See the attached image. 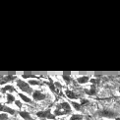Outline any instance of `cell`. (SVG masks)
<instances>
[{
	"instance_id": "30bf717a",
	"label": "cell",
	"mask_w": 120,
	"mask_h": 120,
	"mask_svg": "<svg viewBox=\"0 0 120 120\" xmlns=\"http://www.w3.org/2000/svg\"><path fill=\"white\" fill-rule=\"evenodd\" d=\"M1 92L2 93H7V94H11L13 92H16V90H15V88L13 86H11V85H6L5 87H2Z\"/></svg>"
},
{
	"instance_id": "8992f818",
	"label": "cell",
	"mask_w": 120,
	"mask_h": 120,
	"mask_svg": "<svg viewBox=\"0 0 120 120\" xmlns=\"http://www.w3.org/2000/svg\"><path fill=\"white\" fill-rule=\"evenodd\" d=\"M15 79H17V76H14V75H8V76H5L1 78V81H0V85L3 86L4 84H6L7 82H11L14 81Z\"/></svg>"
},
{
	"instance_id": "2e32d148",
	"label": "cell",
	"mask_w": 120,
	"mask_h": 120,
	"mask_svg": "<svg viewBox=\"0 0 120 120\" xmlns=\"http://www.w3.org/2000/svg\"><path fill=\"white\" fill-rule=\"evenodd\" d=\"M71 105L74 107L75 110H81V108H82V104L81 103H79V102H76V101H71Z\"/></svg>"
},
{
	"instance_id": "44dd1931",
	"label": "cell",
	"mask_w": 120,
	"mask_h": 120,
	"mask_svg": "<svg viewBox=\"0 0 120 120\" xmlns=\"http://www.w3.org/2000/svg\"><path fill=\"white\" fill-rule=\"evenodd\" d=\"M8 119V114L5 112H1L0 114V120H7Z\"/></svg>"
},
{
	"instance_id": "5b68a950",
	"label": "cell",
	"mask_w": 120,
	"mask_h": 120,
	"mask_svg": "<svg viewBox=\"0 0 120 120\" xmlns=\"http://www.w3.org/2000/svg\"><path fill=\"white\" fill-rule=\"evenodd\" d=\"M32 96H33L34 101H43V99L46 98V94H44L43 93L39 92V91H34Z\"/></svg>"
},
{
	"instance_id": "ac0fdd59",
	"label": "cell",
	"mask_w": 120,
	"mask_h": 120,
	"mask_svg": "<svg viewBox=\"0 0 120 120\" xmlns=\"http://www.w3.org/2000/svg\"><path fill=\"white\" fill-rule=\"evenodd\" d=\"M16 101V98H15V97L13 96V94H7V103H12V102H15Z\"/></svg>"
},
{
	"instance_id": "ffe728a7",
	"label": "cell",
	"mask_w": 120,
	"mask_h": 120,
	"mask_svg": "<svg viewBox=\"0 0 120 120\" xmlns=\"http://www.w3.org/2000/svg\"><path fill=\"white\" fill-rule=\"evenodd\" d=\"M22 77H23L24 79H27V78H34V79H37V78H38L36 75H34V74H23Z\"/></svg>"
},
{
	"instance_id": "4fadbf2b",
	"label": "cell",
	"mask_w": 120,
	"mask_h": 120,
	"mask_svg": "<svg viewBox=\"0 0 120 120\" xmlns=\"http://www.w3.org/2000/svg\"><path fill=\"white\" fill-rule=\"evenodd\" d=\"M47 85V87H49V89L51 90L52 93H56V90H55V83L53 82V80L51 78H49V81L45 83Z\"/></svg>"
},
{
	"instance_id": "cb8c5ba5",
	"label": "cell",
	"mask_w": 120,
	"mask_h": 120,
	"mask_svg": "<svg viewBox=\"0 0 120 120\" xmlns=\"http://www.w3.org/2000/svg\"><path fill=\"white\" fill-rule=\"evenodd\" d=\"M118 92H119V94H120V86L118 87Z\"/></svg>"
},
{
	"instance_id": "603a6c76",
	"label": "cell",
	"mask_w": 120,
	"mask_h": 120,
	"mask_svg": "<svg viewBox=\"0 0 120 120\" xmlns=\"http://www.w3.org/2000/svg\"><path fill=\"white\" fill-rule=\"evenodd\" d=\"M88 102H89L88 99H82L81 102H80V103H81V104H82V106H83V105H85V104H87Z\"/></svg>"
},
{
	"instance_id": "9c48e42d",
	"label": "cell",
	"mask_w": 120,
	"mask_h": 120,
	"mask_svg": "<svg viewBox=\"0 0 120 120\" xmlns=\"http://www.w3.org/2000/svg\"><path fill=\"white\" fill-rule=\"evenodd\" d=\"M85 93L89 94V96H94V94H97V85L94 83L92 84L89 90H85Z\"/></svg>"
},
{
	"instance_id": "5bb4252c",
	"label": "cell",
	"mask_w": 120,
	"mask_h": 120,
	"mask_svg": "<svg viewBox=\"0 0 120 120\" xmlns=\"http://www.w3.org/2000/svg\"><path fill=\"white\" fill-rule=\"evenodd\" d=\"M19 94L20 98H21L24 102H27V103H31V102H32V99L30 98L29 97H27L26 94H22V93H20V94Z\"/></svg>"
},
{
	"instance_id": "7a4b0ae2",
	"label": "cell",
	"mask_w": 120,
	"mask_h": 120,
	"mask_svg": "<svg viewBox=\"0 0 120 120\" xmlns=\"http://www.w3.org/2000/svg\"><path fill=\"white\" fill-rule=\"evenodd\" d=\"M16 85L23 93H26V94H33L34 92L33 90V88L31 87V85H30L28 82H25L24 80H21V79L16 80Z\"/></svg>"
},
{
	"instance_id": "6da1fadb",
	"label": "cell",
	"mask_w": 120,
	"mask_h": 120,
	"mask_svg": "<svg viewBox=\"0 0 120 120\" xmlns=\"http://www.w3.org/2000/svg\"><path fill=\"white\" fill-rule=\"evenodd\" d=\"M72 112V108H71V104L67 101H61L56 104L55 110L53 111V114L57 116H63V115H67Z\"/></svg>"
},
{
	"instance_id": "8fae6325",
	"label": "cell",
	"mask_w": 120,
	"mask_h": 120,
	"mask_svg": "<svg viewBox=\"0 0 120 120\" xmlns=\"http://www.w3.org/2000/svg\"><path fill=\"white\" fill-rule=\"evenodd\" d=\"M65 94H66V97H67L68 98L72 99V101H74V99H78V98H79V97L77 96V94H75L74 92L70 91V90H66V91H65Z\"/></svg>"
},
{
	"instance_id": "e0dca14e",
	"label": "cell",
	"mask_w": 120,
	"mask_h": 120,
	"mask_svg": "<svg viewBox=\"0 0 120 120\" xmlns=\"http://www.w3.org/2000/svg\"><path fill=\"white\" fill-rule=\"evenodd\" d=\"M84 116L82 114H72L69 120H83Z\"/></svg>"
},
{
	"instance_id": "d6986e66",
	"label": "cell",
	"mask_w": 120,
	"mask_h": 120,
	"mask_svg": "<svg viewBox=\"0 0 120 120\" xmlns=\"http://www.w3.org/2000/svg\"><path fill=\"white\" fill-rule=\"evenodd\" d=\"M31 86H37V85H41V83L39 82V81H37V80H34V79H32V80H29V82H28Z\"/></svg>"
},
{
	"instance_id": "3957f363",
	"label": "cell",
	"mask_w": 120,
	"mask_h": 120,
	"mask_svg": "<svg viewBox=\"0 0 120 120\" xmlns=\"http://www.w3.org/2000/svg\"><path fill=\"white\" fill-rule=\"evenodd\" d=\"M97 114L99 117H103V118H116L118 116V113L116 111L112 110V109H109V108H103V109H99L98 110Z\"/></svg>"
},
{
	"instance_id": "277c9868",
	"label": "cell",
	"mask_w": 120,
	"mask_h": 120,
	"mask_svg": "<svg viewBox=\"0 0 120 120\" xmlns=\"http://www.w3.org/2000/svg\"><path fill=\"white\" fill-rule=\"evenodd\" d=\"M37 116L39 118H43V119H51L54 120L56 118V116L52 113V111L50 109H45V110H41L37 112Z\"/></svg>"
},
{
	"instance_id": "7402d4cb",
	"label": "cell",
	"mask_w": 120,
	"mask_h": 120,
	"mask_svg": "<svg viewBox=\"0 0 120 120\" xmlns=\"http://www.w3.org/2000/svg\"><path fill=\"white\" fill-rule=\"evenodd\" d=\"M15 104H16L19 108L22 107V103H21V101H15Z\"/></svg>"
},
{
	"instance_id": "7c38bea8",
	"label": "cell",
	"mask_w": 120,
	"mask_h": 120,
	"mask_svg": "<svg viewBox=\"0 0 120 120\" xmlns=\"http://www.w3.org/2000/svg\"><path fill=\"white\" fill-rule=\"evenodd\" d=\"M90 81V77L89 76H80L77 78V82L79 84H87Z\"/></svg>"
},
{
	"instance_id": "9a60e30c",
	"label": "cell",
	"mask_w": 120,
	"mask_h": 120,
	"mask_svg": "<svg viewBox=\"0 0 120 120\" xmlns=\"http://www.w3.org/2000/svg\"><path fill=\"white\" fill-rule=\"evenodd\" d=\"M62 79L65 81V83L66 84H70L72 81V78H71V75H70V73H66V74H62Z\"/></svg>"
},
{
	"instance_id": "ba28073f",
	"label": "cell",
	"mask_w": 120,
	"mask_h": 120,
	"mask_svg": "<svg viewBox=\"0 0 120 120\" xmlns=\"http://www.w3.org/2000/svg\"><path fill=\"white\" fill-rule=\"evenodd\" d=\"M1 112H5L7 114H11V115H15V113H17V111L14 110L13 108L8 107L6 105H4V104H2V105H1Z\"/></svg>"
},
{
	"instance_id": "52a82bcc",
	"label": "cell",
	"mask_w": 120,
	"mask_h": 120,
	"mask_svg": "<svg viewBox=\"0 0 120 120\" xmlns=\"http://www.w3.org/2000/svg\"><path fill=\"white\" fill-rule=\"evenodd\" d=\"M18 114L20 116H21L24 120H34L33 117H32V115H31V113L30 112H28V111H25V110H20V111H18Z\"/></svg>"
}]
</instances>
